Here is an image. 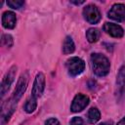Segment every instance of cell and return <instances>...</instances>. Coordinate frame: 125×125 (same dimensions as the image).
Segmentation results:
<instances>
[{
	"instance_id": "obj_1",
	"label": "cell",
	"mask_w": 125,
	"mask_h": 125,
	"mask_svg": "<svg viewBox=\"0 0 125 125\" xmlns=\"http://www.w3.org/2000/svg\"><path fill=\"white\" fill-rule=\"evenodd\" d=\"M91 63L93 71L98 76H105L109 72V62L106 57L102 54L95 53L91 56Z\"/></svg>"
},
{
	"instance_id": "obj_2",
	"label": "cell",
	"mask_w": 125,
	"mask_h": 125,
	"mask_svg": "<svg viewBox=\"0 0 125 125\" xmlns=\"http://www.w3.org/2000/svg\"><path fill=\"white\" fill-rule=\"evenodd\" d=\"M65 65H66L68 74L70 76L79 75L80 73L83 72V70L85 68V62H84V61L81 60L78 57H73V58H70L69 60H67Z\"/></svg>"
},
{
	"instance_id": "obj_3",
	"label": "cell",
	"mask_w": 125,
	"mask_h": 125,
	"mask_svg": "<svg viewBox=\"0 0 125 125\" xmlns=\"http://www.w3.org/2000/svg\"><path fill=\"white\" fill-rule=\"evenodd\" d=\"M83 16L90 23H97L101 20V13L95 5H88L83 9Z\"/></svg>"
},
{
	"instance_id": "obj_4",
	"label": "cell",
	"mask_w": 125,
	"mask_h": 125,
	"mask_svg": "<svg viewBox=\"0 0 125 125\" xmlns=\"http://www.w3.org/2000/svg\"><path fill=\"white\" fill-rule=\"evenodd\" d=\"M45 88V76L43 73H38L35 77L33 87H32V92H31V97L34 100H37L43 93Z\"/></svg>"
},
{
	"instance_id": "obj_5",
	"label": "cell",
	"mask_w": 125,
	"mask_h": 125,
	"mask_svg": "<svg viewBox=\"0 0 125 125\" xmlns=\"http://www.w3.org/2000/svg\"><path fill=\"white\" fill-rule=\"evenodd\" d=\"M16 106H17V103L13 101L11 98L9 99V101L3 104L1 109V125H4L10 119L11 115L16 109Z\"/></svg>"
},
{
	"instance_id": "obj_6",
	"label": "cell",
	"mask_w": 125,
	"mask_h": 125,
	"mask_svg": "<svg viewBox=\"0 0 125 125\" xmlns=\"http://www.w3.org/2000/svg\"><path fill=\"white\" fill-rule=\"evenodd\" d=\"M108 18L117 21H125V5L114 4L107 13Z\"/></svg>"
},
{
	"instance_id": "obj_7",
	"label": "cell",
	"mask_w": 125,
	"mask_h": 125,
	"mask_svg": "<svg viewBox=\"0 0 125 125\" xmlns=\"http://www.w3.org/2000/svg\"><path fill=\"white\" fill-rule=\"evenodd\" d=\"M27 81H28V76H27V73L25 74H22L17 84V87L15 89V92L13 94V96L11 97V99L13 101H15L16 103H18V101L21 99V97L22 96V94L24 93L25 89H26V86H27Z\"/></svg>"
},
{
	"instance_id": "obj_8",
	"label": "cell",
	"mask_w": 125,
	"mask_h": 125,
	"mask_svg": "<svg viewBox=\"0 0 125 125\" xmlns=\"http://www.w3.org/2000/svg\"><path fill=\"white\" fill-rule=\"evenodd\" d=\"M16 72H17V67L16 66H12L10 68V70L6 73V75L4 76L3 80H2V84H1V97H4L5 94L8 92L10 86L12 85L14 78L16 76Z\"/></svg>"
},
{
	"instance_id": "obj_9",
	"label": "cell",
	"mask_w": 125,
	"mask_h": 125,
	"mask_svg": "<svg viewBox=\"0 0 125 125\" xmlns=\"http://www.w3.org/2000/svg\"><path fill=\"white\" fill-rule=\"evenodd\" d=\"M89 104V98L83 94H77L71 104V111L73 112H78L81 111L82 109H84Z\"/></svg>"
},
{
	"instance_id": "obj_10",
	"label": "cell",
	"mask_w": 125,
	"mask_h": 125,
	"mask_svg": "<svg viewBox=\"0 0 125 125\" xmlns=\"http://www.w3.org/2000/svg\"><path fill=\"white\" fill-rule=\"evenodd\" d=\"M125 94V66H122L116 77V96L118 98Z\"/></svg>"
},
{
	"instance_id": "obj_11",
	"label": "cell",
	"mask_w": 125,
	"mask_h": 125,
	"mask_svg": "<svg viewBox=\"0 0 125 125\" xmlns=\"http://www.w3.org/2000/svg\"><path fill=\"white\" fill-rule=\"evenodd\" d=\"M104 29L107 34H109L110 36L115 37V38H120L124 34L123 28L120 25L112 23V22H105L104 25Z\"/></svg>"
},
{
	"instance_id": "obj_12",
	"label": "cell",
	"mask_w": 125,
	"mask_h": 125,
	"mask_svg": "<svg viewBox=\"0 0 125 125\" xmlns=\"http://www.w3.org/2000/svg\"><path fill=\"white\" fill-rule=\"evenodd\" d=\"M16 15L13 12L7 11L2 15V24L5 28L8 29H12L15 27L16 25Z\"/></svg>"
},
{
	"instance_id": "obj_13",
	"label": "cell",
	"mask_w": 125,
	"mask_h": 125,
	"mask_svg": "<svg viewBox=\"0 0 125 125\" xmlns=\"http://www.w3.org/2000/svg\"><path fill=\"white\" fill-rule=\"evenodd\" d=\"M75 50V46H74V43L71 39V37L67 36L64 41H63V45H62V51L64 54H71L73 53Z\"/></svg>"
},
{
	"instance_id": "obj_14",
	"label": "cell",
	"mask_w": 125,
	"mask_h": 125,
	"mask_svg": "<svg viewBox=\"0 0 125 125\" xmlns=\"http://www.w3.org/2000/svg\"><path fill=\"white\" fill-rule=\"evenodd\" d=\"M86 37H87V40L90 43L97 42L98 39L100 38V31H99V29H97V28H89L87 30V32H86Z\"/></svg>"
},
{
	"instance_id": "obj_15",
	"label": "cell",
	"mask_w": 125,
	"mask_h": 125,
	"mask_svg": "<svg viewBox=\"0 0 125 125\" xmlns=\"http://www.w3.org/2000/svg\"><path fill=\"white\" fill-rule=\"evenodd\" d=\"M87 116H88V121H89L90 123L94 124V123H96V122L100 119L101 113H100V111H99L96 107H92V108L89 109Z\"/></svg>"
},
{
	"instance_id": "obj_16",
	"label": "cell",
	"mask_w": 125,
	"mask_h": 125,
	"mask_svg": "<svg viewBox=\"0 0 125 125\" xmlns=\"http://www.w3.org/2000/svg\"><path fill=\"white\" fill-rule=\"evenodd\" d=\"M36 106H37V100H34L32 98H29L27 100V102L25 103L24 109H25V111L27 113H31V112H33L36 109Z\"/></svg>"
},
{
	"instance_id": "obj_17",
	"label": "cell",
	"mask_w": 125,
	"mask_h": 125,
	"mask_svg": "<svg viewBox=\"0 0 125 125\" xmlns=\"http://www.w3.org/2000/svg\"><path fill=\"white\" fill-rule=\"evenodd\" d=\"M7 4H8V6H10L11 8L18 10V9H21V8L23 6L24 2H23L22 0H8V1H7Z\"/></svg>"
},
{
	"instance_id": "obj_18",
	"label": "cell",
	"mask_w": 125,
	"mask_h": 125,
	"mask_svg": "<svg viewBox=\"0 0 125 125\" xmlns=\"http://www.w3.org/2000/svg\"><path fill=\"white\" fill-rule=\"evenodd\" d=\"M2 44L5 45L6 47L10 48L13 45V37L9 34H4L2 36Z\"/></svg>"
},
{
	"instance_id": "obj_19",
	"label": "cell",
	"mask_w": 125,
	"mask_h": 125,
	"mask_svg": "<svg viewBox=\"0 0 125 125\" xmlns=\"http://www.w3.org/2000/svg\"><path fill=\"white\" fill-rule=\"evenodd\" d=\"M70 125H85L84 124V121L81 117H73L70 121Z\"/></svg>"
},
{
	"instance_id": "obj_20",
	"label": "cell",
	"mask_w": 125,
	"mask_h": 125,
	"mask_svg": "<svg viewBox=\"0 0 125 125\" xmlns=\"http://www.w3.org/2000/svg\"><path fill=\"white\" fill-rule=\"evenodd\" d=\"M45 125H61V123H60L59 120L56 119V118H49V119L45 122Z\"/></svg>"
},
{
	"instance_id": "obj_21",
	"label": "cell",
	"mask_w": 125,
	"mask_h": 125,
	"mask_svg": "<svg viewBox=\"0 0 125 125\" xmlns=\"http://www.w3.org/2000/svg\"><path fill=\"white\" fill-rule=\"evenodd\" d=\"M117 125H125V117L122 118V119L117 123Z\"/></svg>"
},
{
	"instance_id": "obj_22",
	"label": "cell",
	"mask_w": 125,
	"mask_h": 125,
	"mask_svg": "<svg viewBox=\"0 0 125 125\" xmlns=\"http://www.w3.org/2000/svg\"><path fill=\"white\" fill-rule=\"evenodd\" d=\"M71 3H73L75 5H80V4H83L84 1H71Z\"/></svg>"
},
{
	"instance_id": "obj_23",
	"label": "cell",
	"mask_w": 125,
	"mask_h": 125,
	"mask_svg": "<svg viewBox=\"0 0 125 125\" xmlns=\"http://www.w3.org/2000/svg\"><path fill=\"white\" fill-rule=\"evenodd\" d=\"M99 125H111V122H103V123H101Z\"/></svg>"
}]
</instances>
